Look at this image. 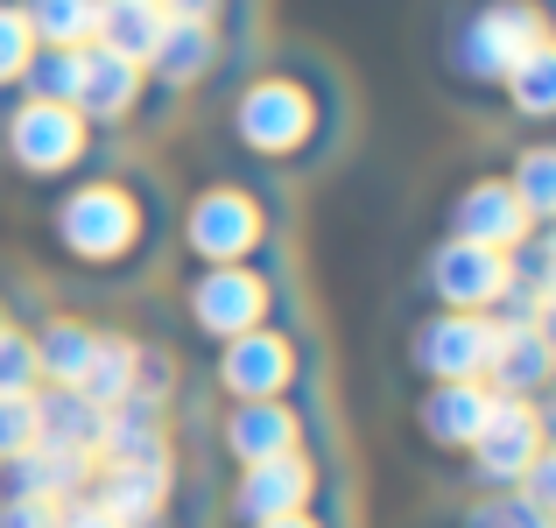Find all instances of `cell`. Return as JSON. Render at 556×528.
Masks as SVG:
<instances>
[{"instance_id":"1","label":"cell","mask_w":556,"mask_h":528,"mask_svg":"<svg viewBox=\"0 0 556 528\" xmlns=\"http://www.w3.org/2000/svg\"><path fill=\"white\" fill-rule=\"evenodd\" d=\"M556 28H549V0H472V8L451 22L444 56H451V78L458 85H493L521 64V56L549 50Z\"/></svg>"},{"instance_id":"2","label":"cell","mask_w":556,"mask_h":528,"mask_svg":"<svg viewBox=\"0 0 556 528\" xmlns=\"http://www.w3.org/2000/svg\"><path fill=\"white\" fill-rule=\"evenodd\" d=\"M50 232L78 268H121V261H135L141 240H149V204H141V190L121 184V176H85L78 190L56 198Z\"/></svg>"},{"instance_id":"3","label":"cell","mask_w":556,"mask_h":528,"mask_svg":"<svg viewBox=\"0 0 556 528\" xmlns=\"http://www.w3.org/2000/svg\"><path fill=\"white\" fill-rule=\"evenodd\" d=\"M317 135H325V99L296 71H261L232 99V141L247 155H261V163H296Z\"/></svg>"},{"instance_id":"4","label":"cell","mask_w":556,"mask_h":528,"mask_svg":"<svg viewBox=\"0 0 556 528\" xmlns=\"http://www.w3.org/2000/svg\"><path fill=\"white\" fill-rule=\"evenodd\" d=\"M0 149L22 176L36 184H56L92 155V127H85L78 106H56V99H14L8 121H0Z\"/></svg>"},{"instance_id":"5","label":"cell","mask_w":556,"mask_h":528,"mask_svg":"<svg viewBox=\"0 0 556 528\" xmlns=\"http://www.w3.org/2000/svg\"><path fill=\"white\" fill-rule=\"evenodd\" d=\"M268 240V204L254 198L247 184H204L184 212V247L198 268H226V261L261 254Z\"/></svg>"},{"instance_id":"6","label":"cell","mask_w":556,"mask_h":528,"mask_svg":"<svg viewBox=\"0 0 556 528\" xmlns=\"http://www.w3.org/2000/svg\"><path fill=\"white\" fill-rule=\"evenodd\" d=\"M184 311H190V325L204 331V339H240V331H254V325H268V311H275V282L261 268H247V261H226V268H198L190 275V289H184Z\"/></svg>"},{"instance_id":"7","label":"cell","mask_w":556,"mask_h":528,"mask_svg":"<svg viewBox=\"0 0 556 528\" xmlns=\"http://www.w3.org/2000/svg\"><path fill=\"white\" fill-rule=\"evenodd\" d=\"M535 451H549V430H543V408L521 402V394H493L486 423L472 437V479L493 493H507L521 473H529Z\"/></svg>"},{"instance_id":"8","label":"cell","mask_w":556,"mask_h":528,"mask_svg":"<svg viewBox=\"0 0 556 528\" xmlns=\"http://www.w3.org/2000/svg\"><path fill=\"white\" fill-rule=\"evenodd\" d=\"M422 289L437 297V311H493L501 289H507V254L444 232L430 247V261H422Z\"/></svg>"},{"instance_id":"9","label":"cell","mask_w":556,"mask_h":528,"mask_svg":"<svg viewBox=\"0 0 556 528\" xmlns=\"http://www.w3.org/2000/svg\"><path fill=\"white\" fill-rule=\"evenodd\" d=\"M493 352V317L486 311H430L408 339V360H416L422 380H479Z\"/></svg>"},{"instance_id":"10","label":"cell","mask_w":556,"mask_h":528,"mask_svg":"<svg viewBox=\"0 0 556 528\" xmlns=\"http://www.w3.org/2000/svg\"><path fill=\"white\" fill-rule=\"evenodd\" d=\"M296 339L275 325H254L240 331V339L218 345V388L232 394V402H268V394H289L296 388Z\"/></svg>"},{"instance_id":"11","label":"cell","mask_w":556,"mask_h":528,"mask_svg":"<svg viewBox=\"0 0 556 528\" xmlns=\"http://www.w3.org/2000/svg\"><path fill=\"white\" fill-rule=\"evenodd\" d=\"M535 232V218L521 212V198L507 190V176H472V184L451 198V240H472V247H521Z\"/></svg>"},{"instance_id":"12","label":"cell","mask_w":556,"mask_h":528,"mask_svg":"<svg viewBox=\"0 0 556 528\" xmlns=\"http://www.w3.org/2000/svg\"><path fill=\"white\" fill-rule=\"evenodd\" d=\"M311 501H317V465L303 458V451L240 465V487H232V515H240L247 528H254V521H275V515H303Z\"/></svg>"},{"instance_id":"13","label":"cell","mask_w":556,"mask_h":528,"mask_svg":"<svg viewBox=\"0 0 556 528\" xmlns=\"http://www.w3.org/2000/svg\"><path fill=\"white\" fill-rule=\"evenodd\" d=\"M141 92H149V71L141 64L99 50V42L78 50V92H71V106L85 113V127H121L127 113L141 106Z\"/></svg>"},{"instance_id":"14","label":"cell","mask_w":556,"mask_h":528,"mask_svg":"<svg viewBox=\"0 0 556 528\" xmlns=\"http://www.w3.org/2000/svg\"><path fill=\"white\" fill-rule=\"evenodd\" d=\"M218 444L232 451V465L289 458V451H303V408H289L282 394H268V402H232L226 423H218Z\"/></svg>"},{"instance_id":"15","label":"cell","mask_w":556,"mask_h":528,"mask_svg":"<svg viewBox=\"0 0 556 528\" xmlns=\"http://www.w3.org/2000/svg\"><path fill=\"white\" fill-rule=\"evenodd\" d=\"M556 374V345H549V325H501L493 317V352H486V388L493 394H521V402H535V394L549 388Z\"/></svg>"},{"instance_id":"16","label":"cell","mask_w":556,"mask_h":528,"mask_svg":"<svg viewBox=\"0 0 556 528\" xmlns=\"http://www.w3.org/2000/svg\"><path fill=\"white\" fill-rule=\"evenodd\" d=\"M92 493L121 528H155L169 507V458H149V465H92Z\"/></svg>"},{"instance_id":"17","label":"cell","mask_w":556,"mask_h":528,"mask_svg":"<svg viewBox=\"0 0 556 528\" xmlns=\"http://www.w3.org/2000/svg\"><path fill=\"white\" fill-rule=\"evenodd\" d=\"M493 408V388L486 380H430V394L416 402V423L437 451H472L479 423Z\"/></svg>"},{"instance_id":"18","label":"cell","mask_w":556,"mask_h":528,"mask_svg":"<svg viewBox=\"0 0 556 528\" xmlns=\"http://www.w3.org/2000/svg\"><path fill=\"white\" fill-rule=\"evenodd\" d=\"M149 458H169V416L149 394H127L99 423V465H149Z\"/></svg>"},{"instance_id":"19","label":"cell","mask_w":556,"mask_h":528,"mask_svg":"<svg viewBox=\"0 0 556 528\" xmlns=\"http://www.w3.org/2000/svg\"><path fill=\"white\" fill-rule=\"evenodd\" d=\"M92 465L85 451H64V444H28L22 458L0 465V479H8V493H36V501H78L85 487H92Z\"/></svg>"},{"instance_id":"20","label":"cell","mask_w":556,"mask_h":528,"mask_svg":"<svg viewBox=\"0 0 556 528\" xmlns=\"http://www.w3.org/2000/svg\"><path fill=\"white\" fill-rule=\"evenodd\" d=\"M212 64H218V28H204V22H169L163 14V42L149 50V78L155 85H169V92H190L198 78H212Z\"/></svg>"},{"instance_id":"21","label":"cell","mask_w":556,"mask_h":528,"mask_svg":"<svg viewBox=\"0 0 556 528\" xmlns=\"http://www.w3.org/2000/svg\"><path fill=\"white\" fill-rule=\"evenodd\" d=\"M99 423L106 408L78 388H36V444H64V451H85L99 458Z\"/></svg>"},{"instance_id":"22","label":"cell","mask_w":556,"mask_h":528,"mask_svg":"<svg viewBox=\"0 0 556 528\" xmlns=\"http://www.w3.org/2000/svg\"><path fill=\"white\" fill-rule=\"evenodd\" d=\"M28 339H36V374H42V388H78L85 366H92L99 325H85V317H50V325L28 331Z\"/></svg>"},{"instance_id":"23","label":"cell","mask_w":556,"mask_h":528,"mask_svg":"<svg viewBox=\"0 0 556 528\" xmlns=\"http://www.w3.org/2000/svg\"><path fill=\"white\" fill-rule=\"evenodd\" d=\"M92 42L113 50V56H127V64H149V50L163 42V8H155V0H106Z\"/></svg>"},{"instance_id":"24","label":"cell","mask_w":556,"mask_h":528,"mask_svg":"<svg viewBox=\"0 0 556 528\" xmlns=\"http://www.w3.org/2000/svg\"><path fill=\"white\" fill-rule=\"evenodd\" d=\"M14 8H22V22H28V36H36V50H85L106 0H14Z\"/></svg>"},{"instance_id":"25","label":"cell","mask_w":556,"mask_h":528,"mask_svg":"<svg viewBox=\"0 0 556 528\" xmlns=\"http://www.w3.org/2000/svg\"><path fill=\"white\" fill-rule=\"evenodd\" d=\"M135 380H141V345L127 339V331H99L92 366H85L78 394H92L99 408H113V402H127V394H135Z\"/></svg>"},{"instance_id":"26","label":"cell","mask_w":556,"mask_h":528,"mask_svg":"<svg viewBox=\"0 0 556 528\" xmlns=\"http://www.w3.org/2000/svg\"><path fill=\"white\" fill-rule=\"evenodd\" d=\"M501 99H507V113L529 121V127L549 121V113H556V42H549V50H535V56H521V64L507 71Z\"/></svg>"},{"instance_id":"27","label":"cell","mask_w":556,"mask_h":528,"mask_svg":"<svg viewBox=\"0 0 556 528\" xmlns=\"http://www.w3.org/2000/svg\"><path fill=\"white\" fill-rule=\"evenodd\" d=\"M507 190L521 198V212H529L535 226H549L556 218V149L529 141V149L515 155V169H507Z\"/></svg>"},{"instance_id":"28","label":"cell","mask_w":556,"mask_h":528,"mask_svg":"<svg viewBox=\"0 0 556 528\" xmlns=\"http://www.w3.org/2000/svg\"><path fill=\"white\" fill-rule=\"evenodd\" d=\"M71 92H78V50H36L22 71V99H56V106H71Z\"/></svg>"},{"instance_id":"29","label":"cell","mask_w":556,"mask_h":528,"mask_svg":"<svg viewBox=\"0 0 556 528\" xmlns=\"http://www.w3.org/2000/svg\"><path fill=\"white\" fill-rule=\"evenodd\" d=\"M42 374H36V339L28 331H0V394H36Z\"/></svg>"},{"instance_id":"30","label":"cell","mask_w":556,"mask_h":528,"mask_svg":"<svg viewBox=\"0 0 556 528\" xmlns=\"http://www.w3.org/2000/svg\"><path fill=\"white\" fill-rule=\"evenodd\" d=\"M28 56H36V36H28L22 8H14V0H0V92H8V85H22Z\"/></svg>"},{"instance_id":"31","label":"cell","mask_w":556,"mask_h":528,"mask_svg":"<svg viewBox=\"0 0 556 528\" xmlns=\"http://www.w3.org/2000/svg\"><path fill=\"white\" fill-rule=\"evenodd\" d=\"M556 515H543V507H529L521 493H486V501L465 515V528H549Z\"/></svg>"},{"instance_id":"32","label":"cell","mask_w":556,"mask_h":528,"mask_svg":"<svg viewBox=\"0 0 556 528\" xmlns=\"http://www.w3.org/2000/svg\"><path fill=\"white\" fill-rule=\"evenodd\" d=\"M36 444V394H0V465Z\"/></svg>"},{"instance_id":"33","label":"cell","mask_w":556,"mask_h":528,"mask_svg":"<svg viewBox=\"0 0 556 528\" xmlns=\"http://www.w3.org/2000/svg\"><path fill=\"white\" fill-rule=\"evenodd\" d=\"M507 493H521L529 507H543V515H556V451H535V458H529V473H521Z\"/></svg>"},{"instance_id":"34","label":"cell","mask_w":556,"mask_h":528,"mask_svg":"<svg viewBox=\"0 0 556 528\" xmlns=\"http://www.w3.org/2000/svg\"><path fill=\"white\" fill-rule=\"evenodd\" d=\"M0 528H56V501H36V493H0Z\"/></svg>"},{"instance_id":"35","label":"cell","mask_w":556,"mask_h":528,"mask_svg":"<svg viewBox=\"0 0 556 528\" xmlns=\"http://www.w3.org/2000/svg\"><path fill=\"white\" fill-rule=\"evenodd\" d=\"M56 528H121V521H113L106 507L92 501V493H78V501H64V507H56Z\"/></svg>"},{"instance_id":"36","label":"cell","mask_w":556,"mask_h":528,"mask_svg":"<svg viewBox=\"0 0 556 528\" xmlns=\"http://www.w3.org/2000/svg\"><path fill=\"white\" fill-rule=\"evenodd\" d=\"M155 8H163L169 22H204V28H218V14H226V0H155Z\"/></svg>"},{"instance_id":"37","label":"cell","mask_w":556,"mask_h":528,"mask_svg":"<svg viewBox=\"0 0 556 528\" xmlns=\"http://www.w3.org/2000/svg\"><path fill=\"white\" fill-rule=\"evenodd\" d=\"M254 528H325V521H317L311 507H303V515H275V521H254Z\"/></svg>"},{"instance_id":"38","label":"cell","mask_w":556,"mask_h":528,"mask_svg":"<svg viewBox=\"0 0 556 528\" xmlns=\"http://www.w3.org/2000/svg\"><path fill=\"white\" fill-rule=\"evenodd\" d=\"M0 331H8V303H0Z\"/></svg>"}]
</instances>
